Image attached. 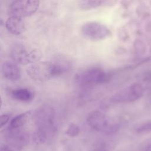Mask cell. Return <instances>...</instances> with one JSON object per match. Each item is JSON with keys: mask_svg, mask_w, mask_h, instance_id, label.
Masks as SVG:
<instances>
[{"mask_svg": "<svg viewBox=\"0 0 151 151\" xmlns=\"http://www.w3.org/2000/svg\"><path fill=\"white\" fill-rule=\"evenodd\" d=\"M0 151H12V150L6 145H2Z\"/></svg>", "mask_w": 151, "mask_h": 151, "instance_id": "obj_18", "label": "cell"}, {"mask_svg": "<svg viewBox=\"0 0 151 151\" xmlns=\"http://www.w3.org/2000/svg\"><path fill=\"white\" fill-rule=\"evenodd\" d=\"M34 120L37 130L34 139L37 143H44L52 137L56 130L54 110L48 105L39 107L35 112Z\"/></svg>", "mask_w": 151, "mask_h": 151, "instance_id": "obj_1", "label": "cell"}, {"mask_svg": "<svg viewBox=\"0 0 151 151\" xmlns=\"http://www.w3.org/2000/svg\"><path fill=\"white\" fill-rule=\"evenodd\" d=\"M146 151H151V143H150L146 148Z\"/></svg>", "mask_w": 151, "mask_h": 151, "instance_id": "obj_19", "label": "cell"}, {"mask_svg": "<svg viewBox=\"0 0 151 151\" xmlns=\"http://www.w3.org/2000/svg\"><path fill=\"white\" fill-rule=\"evenodd\" d=\"M150 77H151V74H150Z\"/></svg>", "mask_w": 151, "mask_h": 151, "instance_id": "obj_21", "label": "cell"}, {"mask_svg": "<svg viewBox=\"0 0 151 151\" xmlns=\"http://www.w3.org/2000/svg\"><path fill=\"white\" fill-rule=\"evenodd\" d=\"M31 111H27L24 113L17 115L11 120L9 128L11 129H21L27 123L29 120V117L31 116Z\"/></svg>", "mask_w": 151, "mask_h": 151, "instance_id": "obj_12", "label": "cell"}, {"mask_svg": "<svg viewBox=\"0 0 151 151\" xmlns=\"http://www.w3.org/2000/svg\"><path fill=\"white\" fill-rule=\"evenodd\" d=\"M136 132L139 133L151 132V120L145 122L141 124L136 129Z\"/></svg>", "mask_w": 151, "mask_h": 151, "instance_id": "obj_16", "label": "cell"}, {"mask_svg": "<svg viewBox=\"0 0 151 151\" xmlns=\"http://www.w3.org/2000/svg\"><path fill=\"white\" fill-rule=\"evenodd\" d=\"M106 0H80L78 5L83 10H90L100 6Z\"/></svg>", "mask_w": 151, "mask_h": 151, "instance_id": "obj_14", "label": "cell"}, {"mask_svg": "<svg viewBox=\"0 0 151 151\" xmlns=\"http://www.w3.org/2000/svg\"><path fill=\"white\" fill-rule=\"evenodd\" d=\"M11 55L17 64L27 65L37 63L42 57V52L38 49L28 51L22 44H15L12 48Z\"/></svg>", "mask_w": 151, "mask_h": 151, "instance_id": "obj_5", "label": "cell"}, {"mask_svg": "<svg viewBox=\"0 0 151 151\" xmlns=\"http://www.w3.org/2000/svg\"><path fill=\"white\" fill-rule=\"evenodd\" d=\"M5 138L7 143L12 147L21 149L29 142V135L26 132L18 129H8Z\"/></svg>", "mask_w": 151, "mask_h": 151, "instance_id": "obj_9", "label": "cell"}, {"mask_svg": "<svg viewBox=\"0 0 151 151\" xmlns=\"http://www.w3.org/2000/svg\"><path fill=\"white\" fill-rule=\"evenodd\" d=\"M7 30L14 35H20L25 30V25L22 18L12 15L5 22Z\"/></svg>", "mask_w": 151, "mask_h": 151, "instance_id": "obj_10", "label": "cell"}, {"mask_svg": "<svg viewBox=\"0 0 151 151\" xmlns=\"http://www.w3.org/2000/svg\"><path fill=\"white\" fill-rule=\"evenodd\" d=\"M12 97L21 101H29L33 98L32 93L27 88H18L11 92Z\"/></svg>", "mask_w": 151, "mask_h": 151, "instance_id": "obj_13", "label": "cell"}, {"mask_svg": "<svg viewBox=\"0 0 151 151\" xmlns=\"http://www.w3.org/2000/svg\"><path fill=\"white\" fill-rule=\"evenodd\" d=\"M81 31L85 38L94 41L104 40L111 35V31L108 27L96 22L84 24L81 27Z\"/></svg>", "mask_w": 151, "mask_h": 151, "instance_id": "obj_6", "label": "cell"}, {"mask_svg": "<svg viewBox=\"0 0 151 151\" xmlns=\"http://www.w3.org/2000/svg\"><path fill=\"white\" fill-rule=\"evenodd\" d=\"M9 119V116L8 114H2L0 117V126L2 128L5 124L7 123Z\"/></svg>", "mask_w": 151, "mask_h": 151, "instance_id": "obj_17", "label": "cell"}, {"mask_svg": "<svg viewBox=\"0 0 151 151\" xmlns=\"http://www.w3.org/2000/svg\"><path fill=\"white\" fill-rule=\"evenodd\" d=\"M100 151H106V150H100Z\"/></svg>", "mask_w": 151, "mask_h": 151, "instance_id": "obj_20", "label": "cell"}, {"mask_svg": "<svg viewBox=\"0 0 151 151\" xmlns=\"http://www.w3.org/2000/svg\"><path fill=\"white\" fill-rule=\"evenodd\" d=\"M39 6V0H15L11 4L9 9L12 15L24 18L35 14Z\"/></svg>", "mask_w": 151, "mask_h": 151, "instance_id": "obj_8", "label": "cell"}, {"mask_svg": "<svg viewBox=\"0 0 151 151\" xmlns=\"http://www.w3.org/2000/svg\"><path fill=\"white\" fill-rule=\"evenodd\" d=\"M70 63L61 58L52 62L34 63L27 68V73L35 81H45L63 74L70 68Z\"/></svg>", "mask_w": 151, "mask_h": 151, "instance_id": "obj_2", "label": "cell"}, {"mask_svg": "<svg viewBox=\"0 0 151 151\" xmlns=\"http://www.w3.org/2000/svg\"><path fill=\"white\" fill-rule=\"evenodd\" d=\"M143 93L142 86L136 83L116 92L111 97L110 100L116 103L132 102L139 99Z\"/></svg>", "mask_w": 151, "mask_h": 151, "instance_id": "obj_7", "label": "cell"}, {"mask_svg": "<svg viewBox=\"0 0 151 151\" xmlns=\"http://www.w3.org/2000/svg\"><path fill=\"white\" fill-rule=\"evenodd\" d=\"M111 76L103 69L92 67L76 74L74 77L76 83L82 87H93L109 81Z\"/></svg>", "mask_w": 151, "mask_h": 151, "instance_id": "obj_3", "label": "cell"}, {"mask_svg": "<svg viewBox=\"0 0 151 151\" xmlns=\"http://www.w3.org/2000/svg\"><path fill=\"white\" fill-rule=\"evenodd\" d=\"M2 73L6 79L10 81H17L21 78V70L18 66L10 61H5L2 65Z\"/></svg>", "mask_w": 151, "mask_h": 151, "instance_id": "obj_11", "label": "cell"}, {"mask_svg": "<svg viewBox=\"0 0 151 151\" xmlns=\"http://www.w3.org/2000/svg\"><path fill=\"white\" fill-rule=\"evenodd\" d=\"M80 130L79 127L75 123H71L66 129L65 134L70 137H73L78 136L80 133Z\"/></svg>", "mask_w": 151, "mask_h": 151, "instance_id": "obj_15", "label": "cell"}, {"mask_svg": "<svg viewBox=\"0 0 151 151\" xmlns=\"http://www.w3.org/2000/svg\"><path fill=\"white\" fill-rule=\"evenodd\" d=\"M87 123L93 130L105 134H112L119 129V124L105 113L95 110L87 116Z\"/></svg>", "mask_w": 151, "mask_h": 151, "instance_id": "obj_4", "label": "cell"}]
</instances>
